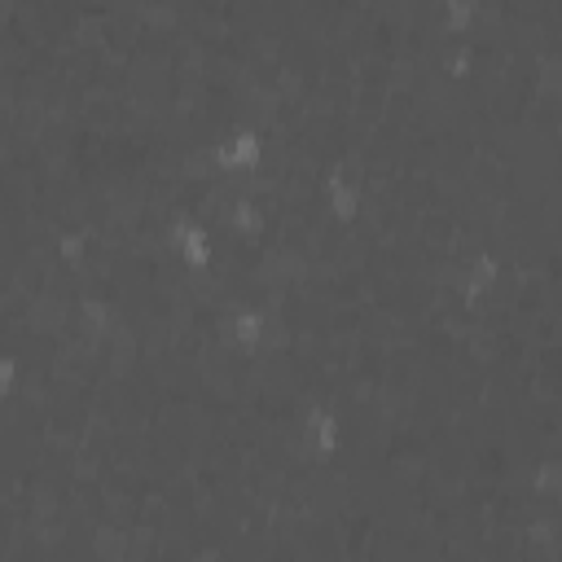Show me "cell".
<instances>
[{
  "label": "cell",
  "mask_w": 562,
  "mask_h": 562,
  "mask_svg": "<svg viewBox=\"0 0 562 562\" xmlns=\"http://www.w3.org/2000/svg\"><path fill=\"white\" fill-rule=\"evenodd\" d=\"M325 198H329V211L338 220H356L360 215V184L347 176V167H329L325 171Z\"/></svg>",
  "instance_id": "obj_2"
},
{
  "label": "cell",
  "mask_w": 562,
  "mask_h": 562,
  "mask_svg": "<svg viewBox=\"0 0 562 562\" xmlns=\"http://www.w3.org/2000/svg\"><path fill=\"white\" fill-rule=\"evenodd\" d=\"M171 246H176V259L189 268V272H206L211 268V233L198 224V220H176L171 224Z\"/></svg>",
  "instance_id": "obj_1"
},
{
  "label": "cell",
  "mask_w": 562,
  "mask_h": 562,
  "mask_svg": "<svg viewBox=\"0 0 562 562\" xmlns=\"http://www.w3.org/2000/svg\"><path fill=\"white\" fill-rule=\"evenodd\" d=\"M13 378H18V360L13 356H0V395L13 391Z\"/></svg>",
  "instance_id": "obj_3"
}]
</instances>
